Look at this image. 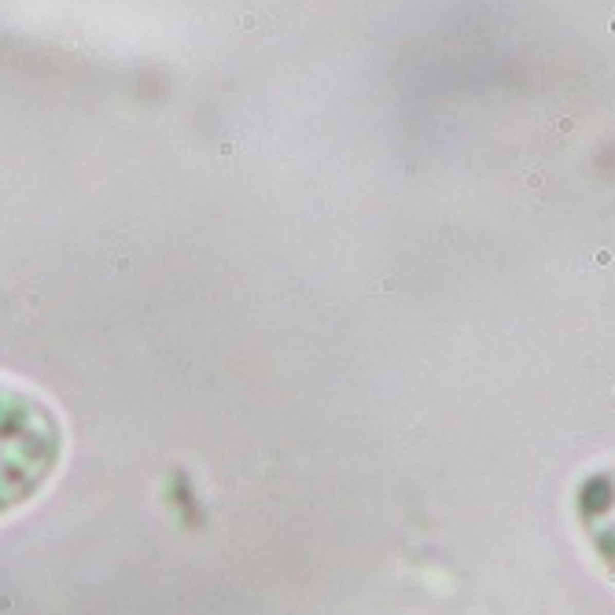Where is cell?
Wrapping results in <instances>:
<instances>
[{"mask_svg":"<svg viewBox=\"0 0 615 615\" xmlns=\"http://www.w3.org/2000/svg\"><path fill=\"white\" fill-rule=\"evenodd\" d=\"M575 523L601 567L615 578V461L589 468L575 486Z\"/></svg>","mask_w":615,"mask_h":615,"instance_id":"7a4b0ae2","label":"cell"},{"mask_svg":"<svg viewBox=\"0 0 615 615\" xmlns=\"http://www.w3.org/2000/svg\"><path fill=\"white\" fill-rule=\"evenodd\" d=\"M66 461V424L37 387L0 376V519L30 509Z\"/></svg>","mask_w":615,"mask_h":615,"instance_id":"6da1fadb","label":"cell"}]
</instances>
